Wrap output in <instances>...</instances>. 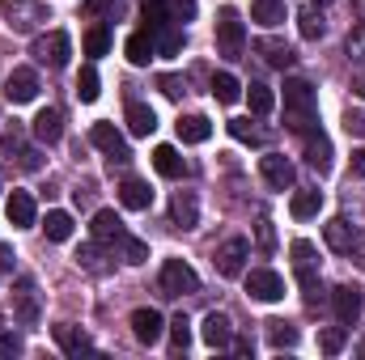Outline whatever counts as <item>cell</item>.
Returning <instances> with one entry per match:
<instances>
[{
    "mask_svg": "<svg viewBox=\"0 0 365 360\" xmlns=\"http://www.w3.org/2000/svg\"><path fill=\"white\" fill-rule=\"evenodd\" d=\"M284 127L302 132V136L310 127H319V97H314V85L302 81V77L284 81Z\"/></svg>",
    "mask_w": 365,
    "mask_h": 360,
    "instance_id": "obj_1",
    "label": "cell"
},
{
    "mask_svg": "<svg viewBox=\"0 0 365 360\" xmlns=\"http://www.w3.org/2000/svg\"><path fill=\"white\" fill-rule=\"evenodd\" d=\"M0 17H4L9 30L30 34L47 21V9H43V0H0Z\"/></svg>",
    "mask_w": 365,
    "mask_h": 360,
    "instance_id": "obj_2",
    "label": "cell"
},
{
    "mask_svg": "<svg viewBox=\"0 0 365 360\" xmlns=\"http://www.w3.org/2000/svg\"><path fill=\"white\" fill-rule=\"evenodd\" d=\"M30 55H34L38 64H47V68H64L68 55H73V43H68L64 30H47V34L34 38V51H30Z\"/></svg>",
    "mask_w": 365,
    "mask_h": 360,
    "instance_id": "obj_3",
    "label": "cell"
},
{
    "mask_svg": "<svg viewBox=\"0 0 365 360\" xmlns=\"http://www.w3.org/2000/svg\"><path fill=\"white\" fill-rule=\"evenodd\" d=\"M38 314H43V305H38V284H34V275H17V284H13V318H17L21 327H34Z\"/></svg>",
    "mask_w": 365,
    "mask_h": 360,
    "instance_id": "obj_4",
    "label": "cell"
},
{
    "mask_svg": "<svg viewBox=\"0 0 365 360\" xmlns=\"http://www.w3.org/2000/svg\"><path fill=\"white\" fill-rule=\"evenodd\" d=\"M242 47H247V30H242L238 13H234V9H221V21H217V51H221L225 60H238Z\"/></svg>",
    "mask_w": 365,
    "mask_h": 360,
    "instance_id": "obj_5",
    "label": "cell"
},
{
    "mask_svg": "<svg viewBox=\"0 0 365 360\" xmlns=\"http://www.w3.org/2000/svg\"><path fill=\"white\" fill-rule=\"evenodd\" d=\"M162 292H166V297L200 292V275L191 271V263H182V259H166V263H162Z\"/></svg>",
    "mask_w": 365,
    "mask_h": 360,
    "instance_id": "obj_6",
    "label": "cell"
},
{
    "mask_svg": "<svg viewBox=\"0 0 365 360\" xmlns=\"http://www.w3.org/2000/svg\"><path fill=\"white\" fill-rule=\"evenodd\" d=\"M90 140L102 149V153H106V157H110V170L132 162V153H128V144H123V136H119V127H115V123H93Z\"/></svg>",
    "mask_w": 365,
    "mask_h": 360,
    "instance_id": "obj_7",
    "label": "cell"
},
{
    "mask_svg": "<svg viewBox=\"0 0 365 360\" xmlns=\"http://www.w3.org/2000/svg\"><path fill=\"white\" fill-rule=\"evenodd\" d=\"M247 292H251L255 301H264V305H276V301L284 297V280L268 268H255L247 275Z\"/></svg>",
    "mask_w": 365,
    "mask_h": 360,
    "instance_id": "obj_8",
    "label": "cell"
},
{
    "mask_svg": "<svg viewBox=\"0 0 365 360\" xmlns=\"http://www.w3.org/2000/svg\"><path fill=\"white\" fill-rule=\"evenodd\" d=\"M323 238H327V246H331V250H340V255H349V250H357V246H361V233H357V225H353L349 216L327 221V225H323Z\"/></svg>",
    "mask_w": 365,
    "mask_h": 360,
    "instance_id": "obj_9",
    "label": "cell"
},
{
    "mask_svg": "<svg viewBox=\"0 0 365 360\" xmlns=\"http://www.w3.org/2000/svg\"><path fill=\"white\" fill-rule=\"evenodd\" d=\"M259 174H264V182H268L272 191H289V186L297 182V174H293V162H284L280 153L259 157Z\"/></svg>",
    "mask_w": 365,
    "mask_h": 360,
    "instance_id": "obj_10",
    "label": "cell"
},
{
    "mask_svg": "<svg viewBox=\"0 0 365 360\" xmlns=\"http://www.w3.org/2000/svg\"><path fill=\"white\" fill-rule=\"evenodd\" d=\"M200 335H204V344L208 348H230L234 344V322H230V314H221V309H212L208 318H204V327H200Z\"/></svg>",
    "mask_w": 365,
    "mask_h": 360,
    "instance_id": "obj_11",
    "label": "cell"
},
{
    "mask_svg": "<svg viewBox=\"0 0 365 360\" xmlns=\"http://www.w3.org/2000/svg\"><path fill=\"white\" fill-rule=\"evenodd\" d=\"M247 238H230V242H221V250H217V271L225 275V280H234V275H242V259H247Z\"/></svg>",
    "mask_w": 365,
    "mask_h": 360,
    "instance_id": "obj_12",
    "label": "cell"
},
{
    "mask_svg": "<svg viewBox=\"0 0 365 360\" xmlns=\"http://www.w3.org/2000/svg\"><path fill=\"white\" fill-rule=\"evenodd\" d=\"M4 97L9 102H34L38 97V77H34V68H13L9 73V81H4Z\"/></svg>",
    "mask_w": 365,
    "mask_h": 360,
    "instance_id": "obj_13",
    "label": "cell"
},
{
    "mask_svg": "<svg viewBox=\"0 0 365 360\" xmlns=\"http://www.w3.org/2000/svg\"><path fill=\"white\" fill-rule=\"evenodd\" d=\"M331 305H336V318H340V327H353V322L361 318V288H353V284H340V288L331 292Z\"/></svg>",
    "mask_w": 365,
    "mask_h": 360,
    "instance_id": "obj_14",
    "label": "cell"
},
{
    "mask_svg": "<svg viewBox=\"0 0 365 360\" xmlns=\"http://www.w3.org/2000/svg\"><path fill=\"white\" fill-rule=\"evenodd\" d=\"M306 162H310L319 174H331V140H327L319 127L306 132Z\"/></svg>",
    "mask_w": 365,
    "mask_h": 360,
    "instance_id": "obj_15",
    "label": "cell"
},
{
    "mask_svg": "<svg viewBox=\"0 0 365 360\" xmlns=\"http://www.w3.org/2000/svg\"><path fill=\"white\" fill-rule=\"evenodd\" d=\"M132 335H136L140 344H158V339H162V314L149 309V305L132 309Z\"/></svg>",
    "mask_w": 365,
    "mask_h": 360,
    "instance_id": "obj_16",
    "label": "cell"
},
{
    "mask_svg": "<svg viewBox=\"0 0 365 360\" xmlns=\"http://www.w3.org/2000/svg\"><path fill=\"white\" fill-rule=\"evenodd\" d=\"M170 221H175L179 229H195V225H200V199H195L191 191H175V199H170Z\"/></svg>",
    "mask_w": 365,
    "mask_h": 360,
    "instance_id": "obj_17",
    "label": "cell"
},
{
    "mask_svg": "<svg viewBox=\"0 0 365 360\" xmlns=\"http://www.w3.org/2000/svg\"><path fill=\"white\" fill-rule=\"evenodd\" d=\"M60 136H64V115H60L56 106L38 110V115H34V140H43V144H56Z\"/></svg>",
    "mask_w": 365,
    "mask_h": 360,
    "instance_id": "obj_18",
    "label": "cell"
},
{
    "mask_svg": "<svg viewBox=\"0 0 365 360\" xmlns=\"http://www.w3.org/2000/svg\"><path fill=\"white\" fill-rule=\"evenodd\" d=\"M4 212H9V221H13L17 229H30V225H34V195H30V191H13V195L4 199Z\"/></svg>",
    "mask_w": 365,
    "mask_h": 360,
    "instance_id": "obj_19",
    "label": "cell"
},
{
    "mask_svg": "<svg viewBox=\"0 0 365 360\" xmlns=\"http://www.w3.org/2000/svg\"><path fill=\"white\" fill-rule=\"evenodd\" d=\"M90 233H93V242H106V246H115V242L123 238V221H119L110 208H102V212H93Z\"/></svg>",
    "mask_w": 365,
    "mask_h": 360,
    "instance_id": "obj_20",
    "label": "cell"
},
{
    "mask_svg": "<svg viewBox=\"0 0 365 360\" xmlns=\"http://www.w3.org/2000/svg\"><path fill=\"white\" fill-rule=\"evenodd\" d=\"M56 344H60L68 356H86V352H93L90 335H86L81 327H73V322H60V327H56Z\"/></svg>",
    "mask_w": 365,
    "mask_h": 360,
    "instance_id": "obj_21",
    "label": "cell"
},
{
    "mask_svg": "<svg viewBox=\"0 0 365 360\" xmlns=\"http://www.w3.org/2000/svg\"><path fill=\"white\" fill-rule=\"evenodd\" d=\"M119 203H123V208H132V212H145V208L153 203V191H149V182L123 179V186H119Z\"/></svg>",
    "mask_w": 365,
    "mask_h": 360,
    "instance_id": "obj_22",
    "label": "cell"
},
{
    "mask_svg": "<svg viewBox=\"0 0 365 360\" xmlns=\"http://www.w3.org/2000/svg\"><path fill=\"white\" fill-rule=\"evenodd\" d=\"M255 51H259L272 68H280V73L297 60V55H293V47H289V43H280V38H272V34H268V38H259V43H255Z\"/></svg>",
    "mask_w": 365,
    "mask_h": 360,
    "instance_id": "obj_23",
    "label": "cell"
},
{
    "mask_svg": "<svg viewBox=\"0 0 365 360\" xmlns=\"http://www.w3.org/2000/svg\"><path fill=\"white\" fill-rule=\"evenodd\" d=\"M153 166H158L162 179H182L187 174V162L179 157V149H170V144H158L153 149Z\"/></svg>",
    "mask_w": 365,
    "mask_h": 360,
    "instance_id": "obj_24",
    "label": "cell"
},
{
    "mask_svg": "<svg viewBox=\"0 0 365 360\" xmlns=\"http://www.w3.org/2000/svg\"><path fill=\"white\" fill-rule=\"evenodd\" d=\"M212 136V123L204 119V115H187V119H179V140L182 144H204Z\"/></svg>",
    "mask_w": 365,
    "mask_h": 360,
    "instance_id": "obj_25",
    "label": "cell"
},
{
    "mask_svg": "<svg viewBox=\"0 0 365 360\" xmlns=\"http://www.w3.org/2000/svg\"><path fill=\"white\" fill-rule=\"evenodd\" d=\"M123 51H128V60H132V64H149V60L158 55V47H153V34H149V30L128 34V47H123Z\"/></svg>",
    "mask_w": 365,
    "mask_h": 360,
    "instance_id": "obj_26",
    "label": "cell"
},
{
    "mask_svg": "<svg viewBox=\"0 0 365 360\" xmlns=\"http://www.w3.org/2000/svg\"><path fill=\"white\" fill-rule=\"evenodd\" d=\"M153 127H158V115L145 102H132L128 106V132L132 136H153Z\"/></svg>",
    "mask_w": 365,
    "mask_h": 360,
    "instance_id": "obj_27",
    "label": "cell"
},
{
    "mask_svg": "<svg viewBox=\"0 0 365 360\" xmlns=\"http://www.w3.org/2000/svg\"><path fill=\"white\" fill-rule=\"evenodd\" d=\"M319 208H323V191H293V199H289V212H293L297 221L319 216Z\"/></svg>",
    "mask_w": 365,
    "mask_h": 360,
    "instance_id": "obj_28",
    "label": "cell"
},
{
    "mask_svg": "<svg viewBox=\"0 0 365 360\" xmlns=\"http://www.w3.org/2000/svg\"><path fill=\"white\" fill-rule=\"evenodd\" d=\"M153 47H158V55H179V51H182V26H179V21H170V26L153 30Z\"/></svg>",
    "mask_w": 365,
    "mask_h": 360,
    "instance_id": "obj_29",
    "label": "cell"
},
{
    "mask_svg": "<svg viewBox=\"0 0 365 360\" xmlns=\"http://www.w3.org/2000/svg\"><path fill=\"white\" fill-rule=\"evenodd\" d=\"M251 17L272 30V26L284 21V0H255V4H251Z\"/></svg>",
    "mask_w": 365,
    "mask_h": 360,
    "instance_id": "obj_30",
    "label": "cell"
},
{
    "mask_svg": "<svg viewBox=\"0 0 365 360\" xmlns=\"http://www.w3.org/2000/svg\"><path fill=\"white\" fill-rule=\"evenodd\" d=\"M297 30H302V38H310V43H314V38H323V34H327V21H323V13H319V9H302V13H297Z\"/></svg>",
    "mask_w": 365,
    "mask_h": 360,
    "instance_id": "obj_31",
    "label": "cell"
},
{
    "mask_svg": "<svg viewBox=\"0 0 365 360\" xmlns=\"http://www.w3.org/2000/svg\"><path fill=\"white\" fill-rule=\"evenodd\" d=\"M212 93H217V102L234 106V102L242 97V85H238V77H234V73H217V77H212Z\"/></svg>",
    "mask_w": 365,
    "mask_h": 360,
    "instance_id": "obj_32",
    "label": "cell"
},
{
    "mask_svg": "<svg viewBox=\"0 0 365 360\" xmlns=\"http://www.w3.org/2000/svg\"><path fill=\"white\" fill-rule=\"evenodd\" d=\"M43 229H47L51 242H68V238H73V216L56 208V212H47V225H43Z\"/></svg>",
    "mask_w": 365,
    "mask_h": 360,
    "instance_id": "obj_33",
    "label": "cell"
},
{
    "mask_svg": "<svg viewBox=\"0 0 365 360\" xmlns=\"http://www.w3.org/2000/svg\"><path fill=\"white\" fill-rule=\"evenodd\" d=\"M247 102H251V110H255V115H272L276 93L268 90V85H259V81H251V85H247Z\"/></svg>",
    "mask_w": 365,
    "mask_h": 360,
    "instance_id": "obj_34",
    "label": "cell"
},
{
    "mask_svg": "<svg viewBox=\"0 0 365 360\" xmlns=\"http://www.w3.org/2000/svg\"><path fill=\"white\" fill-rule=\"evenodd\" d=\"M230 136H234V140H242V144H264V140H268L251 119H230Z\"/></svg>",
    "mask_w": 365,
    "mask_h": 360,
    "instance_id": "obj_35",
    "label": "cell"
},
{
    "mask_svg": "<svg viewBox=\"0 0 365 360\" xmlns=\"http://www.w3.org/2000/svg\"><path fill=\"white\" fill-rule=\"evenodd\" d=\"M115 246H119V255H123V263H132V268L149 259V246H145L140 238H128V233H123V238H119Z\"/></svg>",
    "mask_w": 365,
    "mask_h": 360,
    "instance_id": "obj_36",
    "label": "cell"
},
{
    "mask_svg": "<svg viewBox=\"0 0 365 360\" xmlns=\"http://www.w3.org/2000/svg\"><path fill=\"white\" fill-rule=\"evenodd\" d=\"M162 26H170V9H166V0H145V30L153 34V30H162Z\"/></svg>",
    "mask_w": 365,
    "mask_h": 360,
    "instance_id": "obj_37",
    "label": "cell"
},
{
    "mask_svg": "<svg viewBox=\"0 0 365 360\" xmlns=\"http://www.w3.org/2000/svg\"><path fill=\"white\" fill-rule=\"evenodd\" d=\"M106 51H110V30H106V26H90V30H86V55L98 60V55H106Z\"/></svg>",
    "mask_w": 365,
    "mask_h": 360,
    "instance_id": "obj_38",
    "label": "cell"
},
{
    "mask_svg": "<svg viewBox=\"0 0 365 360\" xmlns=\"http://www.w3.org/2000/svg\"><path fill=\"white\" fill-rule=\"evenodd\" d=\"M98 93H102V81H98V68H81V77H77V97L81 102H98Z\"/></svg>",
    "mask_w": 365,
    "mask_h": 360,
    "instance_id": "obj_39",
    "label": "cell"
},
{
    "mask_svg": "<svg viewBox=\"0 0 365 360\" xmlns=\"http://www.w3.org/2000/svg\"><path fill=\"white\" fill-rule=\"evenodd\" d=\"M268 344H272V348H293V344H297V331H293L289 322L272 318V322H268Z\"/></svg>",
    "mask_w": 365,
    "mask_h": 360,
    "instance_id": "obj_40",
    "label": "cell"
},
{
    "mask_svg": "<svg viewBox=\"0 0 365 360\" xmlns=\"http://www.w3.org/2000/svg\"><path fill=\"white\" fill-rule=\"evenodd\" d=\"M187 344H191V322L179 314V318L170 322V348H175V352H187Z\"/></svg>",
    "mask_w": 365,
    "mask_h": 360,
    "instance_id": "obj_41",
    "label": "cell"
},
{
    "mask_svg": "<svg viewBox=\"0 0 365 360\" xmlns=\"http://www.w3.org/2000/svg\"><path fill=\"white\" fill-rule=\"evenodd\" d=\"M77 263H81L86 271H93V275H102V271H106V263H102V250H98V246H81V250H77Z\"/></svg>",
    "mask_w": 365,
    "mask_h": 360,
    "instance_id": "obj_42",
    "label": "cell"
},
{
    "mask_svg": "<svg viewBox=\"0 0 365 360\" xmlns=\"http://www.w3.org/2000/svg\"><path fill=\"white\" fill-rule=\"evenodd\" d=\"M319 348H323L327 356H336V352L344 348V331H340V327H327V331H319Z\"/></svg>",
    "mask_w": 365,
    "mask_h": 360,
    "instance_id": "obj_43",
    "label": "cell"
},
{
    "mask_svg": "<svg viewBox=\"0 0 365 360\" xmlns=\"http://www.w3.org/2000/svg\"><path fill=\"white\" fill-rule=\"evenodd\" d=\"M166 9H170V21H179V26L195 17V0H166Z\"/></svg>",
    "mask_w": 365,
    "mask_h": 360,
    "instance_id": "obj_44",
    "label": "cell"
},
{
    "mask_svg": "<svg viewBox=\"0 0 365 360\" xmlns=\"http://www.w3.org/2000/svg\"><path fill=\"white\" fill-rule=\"evenodd\" d=\"M293 268H319V259H314V246L310 242H293Z\"/></svg>",
    "mask_w": 365,
    "mask_h": 360,
    "instance_id": "obj_45",
    "label": "cell"
},
{
    "mask_svg": "<svg viewBox=\"0 0 365 360\" xmlns=\"http://www.w3.org/2000/svg\"><path fill=\"white\" fill-rule=\"evenodd\" d=\"M349 60H365V21L361 26H353V34H349Z\"/></svg>",
    "mask_w": 365,
    "mask_h": 360,
    "instance_id": "obj_46",
    "label": "cell"
},
{
    "mask_svg": "<svg viewBox=\"0 0 365 360\" xmlns=\"http://www.w3.org/2000/svg\"><path fill=\"white\" fill-rule=\"evenodd\" d=\"M17 352H21V335L0 331V356H17Z\"/></svg>",
    "mask_w": 365,
    "mask_h": 360,
    "instance_id": "obj_47",
    "label": "cell"
},
{
    "mask_svg": "<svg viewBox=\"0 0 365 360\" xmlns=\"http://www.w3.org/2000/svg\"><path fill=\"white\" fill-rule=\"evenodd\" d=\"M344 127H349V136H365V110H349Z\"/></svg>",
    "mask_w": 365,
    "mask_h": 360,
    "instance_id": "obj_48",
    "label": "cell"
},
{
    "mask_svg": "<svg viewBox=\"0 0 365 360\" xmlns=\"http://www.w3.org/2000/svg\"><path fill=\"white\" fill-rule=\"evenodd\" d=\"M158 85H162V93H166V97H182V93H187V85H182L179 77H162Z\"/></svg>",
    "mask_w": 365,
    "mask_h": 360,
    "instance_id": "obj_49",
    "label": "cell"
},
{
    "mask_svg": "<svg viewBox=\"0 0 365 360\" xmlns=\"http://www.w3.org/2000/svg\"><path fill=\"white\" fill-rule=\"evenodd\" d=\"M272 242H276L272 221H259V246H264V250H272Z\"/></svg>",
    "mask_w": 365,
    "mask_h": 360,
    "instance_id": "obj_50",
    "label": "cell"
},
{
    "mask_svg": "<svg viewBox=\"0 0 365 360\" xmlns=\"http://www.w3.org/2000/svg\"><path fill=\"white\" fill-rule=\"evenodd\" d=\"M110 4H115V0H86V13H93V17H98V13H106Z\"/></svg>",
    "mask_w": 365,
    "mask_h": 360,
    "instance_id": "obj_51",
    "label": "cell"
},
{
    "mask_svg": "<svg viewBox=\"0 0 365 360\" xmlns=\"http://www.w3.org/2000/svg\"><path fill=\"white\" fill-rule=\"evenodd\" d=\"M353 174H357V179H365V149H357V153H353Z\"/></svg>",
    "mask_w": 365,
    "mask_h": 360,
    "instance_id": "obj_52",
    "label": "cell"
},
{
    "mask_svg": "<svg viewBox=\"0 0 365 360\" xmlns=\"http://www.w3.org/2000/svg\"><path fill=\"white\" fill-rule=\"evenodd\" d=\"M357 13H361V21H365V0H357Z\"/></svg>",
    "mask_w": 365,
    "mask_h": 360,
    "instance_id": "obj_53",
    "label": "cell"
},
{
    "mask_svg": "<svg viewBox=\"0 0 365 360\" xmlns=\"http://www.w3.org/2000/svg\"><path fill=\"white\" fill-rule=\"evenodd\" d=\"M319 4H327V0H319Z\"/></svg>",
    "mask_w": 365,
    "mask_h": 360,
    "instance_id": "obj_54",
    "label": "cell"
}]
</instances>
